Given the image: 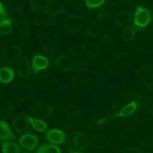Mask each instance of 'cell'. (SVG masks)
<instances>
[{"label": "cell", "mask_w": 153, "mask_h": 153, "mask_svg": "<svg viewBox=\"0 0 153 153\" xmlns=\"http://www.w3.org/2000/svg\"><path fill=\"white\" fill-rule=\"evenodd\" d=\"M23 153H29V152H27V151H23Z\"/></svg>", "instance_id": "d6986e66"}, {"label": "cell", "mask_w": 153, "mask_h": 153, "mask_svg": "<svg viewBox=\"0 0 153 153\" xmlns=\"http://www.w3.org/2000/svg\"><path fill=\"white\" fill-rule=\"evenodd\" d=\"M39 137L32 133H27L23 135L20 139V144L22 148L27 151L33 150L38 143Z\"/></svg>", "instance_id": "3957f363"}, {"label": "cell", "mask_w": 153, "mask_h": 153, "mask_svg": "<svg viewBox=\"0 0 153 153\" xmlns=\"http://www.w3.org/2000/svg\"><path fill=\"white\" fill-rule=\"evenodd\" d=\"M0 138L4 140L15 139V136L10 125L2 120L0 121Z\"/></svg>", "instance_id": "52a82bcc"}, {"label": "cell", "mask_w": 153, "mask_h": 153, "mask_svg": "<svg viewBox=\"0 0 153 153\" xmlns=\"http://www.w3.org/2000/svg\"><path fill=\"white\" fill-rule=\"evenodd\" d=\"M104 0H85V4L88 7H95L103 3Z\"/></svg>", "instance_id": "e0dca14e"}, {"label": "cell", "mask_w": 153, "mask_h": 153, "mask_svg": "<svg viewBox=\"0 0 153 153\" xmlns=\"http://www.w3.org/2000/svg\"><path fill=\"white\" fill-rule=\"evenodd\" d=\"M29 124L27 119L20 116H17L13 121L14 130L17 133H26L30 131Z\"/></svg>", "instance_id": "8992f818"}, {"label": "cell", "mask_w": 153, "mask_h": 153, "mask_svg": "<svg viewBox=\"0 0 153 153\" xmlns=\"http://www.w3.org/2000/svg\"><path fill=\"white\" fill-rule=\"evenodd\" d=\"M122 38L126 41H132L135 38L134 29L131 27H127L122 32Z\"/></svg>", "instance_id": "5bb4252c"}, {"label": "cell", "mask_w": 153, "mask_h": 153, "mask_svg": "<svg viewBox=\"0 0 153 153\" xmlns=\"http://www.w3.org/2000/svg\"><path fill=\"white\" fill-rule=\"evenodd\" d=\"M53 112V108L48 104H39L34 106L32 114L36 117L48 120L49 117Z\"/></svg>", "instance_id": "5b68a950"}, {"label": "cell", "mask_w": 153, "mask_h": 153, "mask_svg": "<svg viewBox=\"0 0 153 153\" xmlns=\"http://www.w3.org/2000/svg\"><path fill=\"white\" fill-rule=\"evenodd\" d=\"M48 65V60L47 57L41 55H37L32 59V65L33 71L35 72L45 69Z\"/></svg>", "instance_id": "ba28073f"}, {"label": "cell", "mask_w": 153, "mask_h": 153, "mask_svg": "<svg viewBox=\"0 0 153 153\" xmlns=\"http://www.w3.org/2000/svg\"><path fill=\"white\" fill-rule=\"evenodd\" d=\"M2 153H20V148L18 145L13 142L1 140Z\"/></svg>", "instance_id": "30bf717a"}, {"label": "cell", "mask_w": 153, "mask_h": 153, "mask_svg": "<svg viewBox=\"0 0 153 153\" xmlns=\"http://www.w3.org/2000/svg\"><path fill=\"white\" fill-rule=\"evenodd\" d=\"M26 118L32 127L37 131L43 132L46 130L47 128V124L43 120L29 116H26Z\"/></svg>", "instance_id": "9c48e42d"}, {"label": "cell", "mask_w": 153, "mask_h": 153, "mask_svg": "<svg viewBox=\"0 0 153 153\" xmlns=\"http://www.w3.org/2000/svg\"><path fill=\"white\" fill-rule=\"evenodd\" d=\"M72 144L75 149L84 151L88 146V138L86 134L81 131L76 132L72 139Z\"/></svg>", "instance_id": "277c9868"}, {"label": "cell", "mask_w": 153, "mask_h": 153, "mask_svg": "<svg viewBox=\"0 0 153 153\" xmlns=\"http://www.w3.org/2000/svg\"><path fill=\"white\" fill-rule=\"evenodd\" d=\"M18 74L22 77H28L30 75L29 65H21L18 68Z\"/></svg>", "instance_id": "9a60e30c"}, {"label": "cell", "mask_w": 153, "mask_h": 153, "mask_svg": "<svg viewBox=\"0 0 153 153\" xmlns=\"http://www.w3.org/2000/svg\"><path fill=\"white\" fill-rule=\"evenodd\" d=\"M138 106V103L136 100H133L130 103H128L124 107H123L120 112L117 114L115 117H124L128 116L133 114L137 109Z\"/></svg>", "instance_id": "8fae6325"}, {"label": "cell", "mask_w": 153, "mask_h": 153, "mask_svg": "<svg viewBox=\"0 0 153 153\" xmlns=\"http://www.w3.org/2000/svg\"><path fill=\"white\" fill-rule=\"evenodd\" d=\"M45 139L54 144H62L65 140V133L57 128H51L45 133Z\"/></svg>", "instance_id": "7a4b0ae2"}, {"label": "cell", "mask_w": 153, "mask_h": 153, "mask_svg": "<svg viewBox=\"0 0 153 153\" xmlns=\"http://www.w3.org/2000/svg\"><path fill=\"white\" fill-rule=\"evenodd\" d=\"M14 72L10 68L4 67L1 69L0 79L4 84L10 82L14 78Z\"/></svg>", "instance_id": "7c38bea8"}, {"label": "cell", "mask_w": 153, "mask_h": 153, "mask_svg": "<svg viewBox=\"0 0 153 153\" xmlns=\"http://www.w3.org/2000/svg\"><path fill=\"white\" fill-rule=\"evenodd\" d=\"M11 28L10 22L8 20H4L1 22V32L5 30L4 33L6 34L10 32Z\"/></svg>", "instance_id": "2e32d148"}, {"label": "cell", "mask_w": 153, "mask_h": 153, "mask_svg": "<svg viewBox=\"0 0 153 153\" xmlns=\"http://www.w3.org/2000/svg\"><path fill=\"white\" fill-rule=\"evenodd\" d=\"M35 153H60V149L56 145L44 143L38 147Z\"/></svg>", "instance_id": "4fadbf2b"}, {"label": "cell", "mask_w": 153, "mask_h": 153, "mask_svg": "<svg viewBox=\"0 0 153 153\" xmlns=\"http://www.w3.org/2000/svg\"><path fill=\"white\" fill-rule=\"evenodd\" d=\"M151 20V14L149 10L143 7H139L134 15V26L139 28L146 27Z\"/></svg>", "instance_id": "6da1fadb"}, {"label": "cell", "mask_w": 153, "mask_h": 153, "mask_svg": "<svg viewBox=\"0 0 153 153\" xmlns=\"http://www.w3.org/2000/svg\"><path fill=\"white\" fill-rule=\"evenodd\" d=\"M68 153H82V152H78V151H71L69 152Z\"/></svg>", "instance_id": "ac0fdd59"}]
</instances>
